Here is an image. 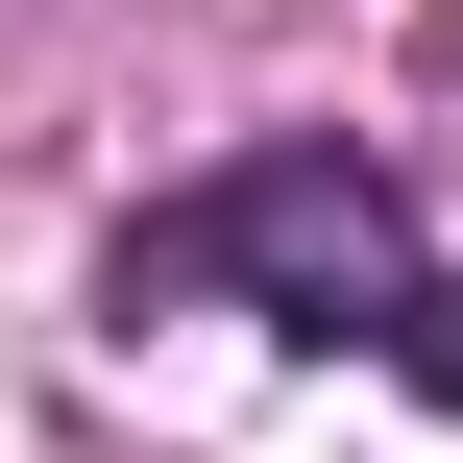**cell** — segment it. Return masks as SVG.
<instances>
[{"label": "cell", "instance_id": "6da1fadb", "mask_svg": "<svg viewBox=\"0 0 463 463\" xmlns=\"http://www.w3.org/2000/svg\"><path fill=\"white\" fill-rule=\"evenodd\" d=\"M146 293H244V317H293V342H366V317L415 293V220H391L366 146H244V171H195V195L122 244V317H146Z\"/></svg>", "mask_w": 463, "mask_h": 463}, {"label": "cell", "instance_id": "7a4b0ae2", "mask_svg": "<svg viewBox=\"0 0 463 463\" xmlns=\"http://www.w3.org/2000/svg\"><path fill=\"white\" fill-rule=\"evenodd\" d=\"M366 342H391V366H415V391H439V415H463V269H415V293H391Z\"/></svg>", "mask_w": 463, "mask_h": 463}]
</instances>
